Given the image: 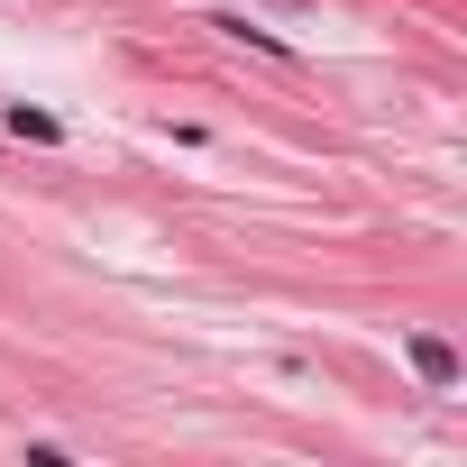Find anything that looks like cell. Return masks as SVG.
Listing matches in <instances>:
<instances>
[{
    "label": "cell",
    "instance_id": "1",
    "mask_svg": "<svg viewBox=\"0 0 467 467\" xmlns=\"http://www.w3.org/2000/svg\"><path fill=\"white\" fill-rule=\"evenodd\" d=\"M412 367H421L431 385H458V348H449V339H412Z\"/></svg>",
    "mask_w": 467,
    "mask_h": 467
},
{
    "label": "cell",
    "instance_id": "2",
    "mask_svg": "<svg viewBox=\"0 0 467 467\" xmlns=\"http://www.w3.org/2000/svg\"><path fill=\"white\" fill-rule=\"evenodd\" d=\"M275 10H312V0H275Z\"/></svg>",
    "mask_w": 467,
    "mask_h": 467
}]
</instances>
